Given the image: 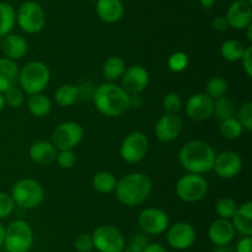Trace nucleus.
Listing matches in <instances>:
<instances>
[{
	"label": "nucleus",
	"mask_w": 252,
	"mask_h": 252,
	"mask_svg": "<svg viewBox=\"0 0 252 252\" xmlns=\"http://www.w3.org/2000/svg\"><path fill=\"white\" fill-rule=\"evenodd\" d=\"M93 101L96 110L107 118L123 115L129 108V95L116 83L105 82L94 89Z\"/></svg>",
	"instance_id": "f257e3e1"
},
{
	"label": "nucleus",
	"mask_w": 252,
	"mask_h": 252,
	"mask_svg": "<svg viewBox=\"0 0 252 252\" xmlns=\"http://www.w3.org/2000/svg\"><path fill=\"white\" fill-rule=\"evenodd\" d=\"M216 152L208 142L192 140L185 143L179 152V162L187 173L206 174L213 169Z\"/></svg>",
	"instance_id": "f03ea898"
},
{
	"label": "nucleus",
	"mask_w": 252,
	"mask_h": 252,
	"mask_svg": "<svg viewBox=\"0 0 252 252\" xmlns=\"http://www.w3.org/2000/svg\"><path fill=\"white\" fill-rule=\"evenodd\" d=\"M153 183L149 175L142 172H133L117 180L115 193L117 199L126 207H138L149 198Z\"/></svg>",
	"instance_id": "7ed1b4c3"
},
{
	"label": "nucleus",
	"mask_w": 252,
	"mask_h": 252,
	"mask_svg": "<svg viewBox=\"0 0 252 252\" xmlns=\"http://www.w3.org/2000/svg\"><path fill=\"white\" fill-rule=\"evenodd\" d=\"M51 71L48 66L41 61H31L20 69L17 84L24 93L32 95L42 93L48 86Z\"/></svg>",
	"instance_id": "20e7f679"
},
{
	"label": "nucleus",
	"mask_w": 252,
	"mask_h": 252,
	"mask_svg": "<svg viewBox=\"0 0 252 252\" xmlns=\"http://www.w3.org/2000/svg\"><path fill=\"white\" fill-rule=\"evenodd\" d=\"M11 197L16 207L25 210L36 209L43 202L44 189L38 180L22 178L12 187Z\"/></svg>",
	"instance_id": "39448f33"
},
{
	"label": "nucleus",
	"mask_w": 252,
	"mask_h": 252,
	"mask_svg": "<svg viewBox=\"0 0 252 252\" xmlns=\"http://www.w3.org/2000/svg\"><path fill=\"white\" fill-rule=\"evenodd\" d=\"M33 245V231L26 220L17 219L5 229L4 244L7 252H29Z\"/></svg>",
	"instance_id": "423d86ee"
},
{
	"label": "nucleus",
	"mask_w": 252,
	"mask_h": 252,
	"mask_svg": "<svg viewBox=\"0 0 252 252\" xmlns=\"http://www.w3.org/2000/svg\"><path fill=\"white\" fill-rule=\"evenodd\" d=\"M16 24L26 34H38L46 26V12L38 2L25 1L16 12Z\"/></svg>",
	"instance_id": "0eeeda50"
},
{
	"label": "nucleus",
	"mask_w": 252,
	"mask_h": 252,
	"mask_svg": "<svg viewBox=\"0 0 252 252\" xmlns=\"http://www.w3.org/2000/svg\"><path fill=\"white\" fill-rule=\"evenodd\" d=\"M208 190V182L202 174L186 173L176 183V194L182 202L196 203L203 199Z\"/></svg>",
	"instance_id": "6e6552de"
},
{
	"label": "nucleus",
	"mask_w": 252,
	"mask_h": 252,
	"mask_svg": "<svg viewBox=\"0 0 252 252\" xmlns=\"http://www.w3.org/2000/svg\"><path fill=\"white\" fill-rule=\"evenodd\" d=\"M94 249L98 252H123L126 246L125 236L120 229L112 225H101L94 230Z\"/></svg>",
	"instance_id": "1a4fd4ad"
},
{
	"label": "nucleus",
	"mask_w": 252,
	"mask_h": 252,
	"mask_svg": "<svg viewBox=\"0 0 252 252\" xmlns=\"http://www.w3.org/2000/svg\"><path fill=\"white\" fill-rule=\"evenodd\" d=\"M84 128L75 121H65L54 128L51 142L58 151L74 150L83 141Z\"/></svg>",
	"instance_id": "9d476101"
},
{
	"label": "nucleus",
	"mask_w": 252,
	"mask_h": 252,
	"mask_svg": "<svg viewBox=\"0 0 252 252\" xmlns=\"http://www.w3.org/2000/svg\"><path fill=\"white\" fill-rule=\"evenodd\" d=\"M149 150V140L140 131L130 132L123 138L120 147V156L125 162L138 163L147 156Z\"/></svg>",
	"instance_id": "9b49d317"
},
{
	"label": "nucleus",
	"mask_w": 252,
	"mask_h": 252,
	"mask_svg": "<svg viewBox=\"0 0 252 252\" xmlns=\"http://www.w3.org/2000/svg\"><path fill=\"white\" fill-rule=\"evenodd\" d=\"M138 225L144 234L160 235L170 226V219L160 208H147L138 215Z\"/></svg>",
	"instance_id": "f8f14e48"
},
{
	"label": "nucleus",
	"mask_w": 252,
	"mask_h": 252,
	"mask_svg": "<svg viewBox=\"0 0 252 252\" xmlns=\"http://www.w3.org/2000/svg\"><path fill=\"white\" fill-rule=\"evenodd\" d=\"M196 230L189 222L179 221L167 227L166 241L172 249L184 251L189 249L196 241Z\"/></svg>",
	"instance_id": "ddd939ff"
},
{
	"label": "nucleus",
	"mask_w": 252,
	"mask_h": 252,
	"mask_svg": "<svg viewBox=\"0 0 252 252\" xmlns=\"http://www.w3.org/2000/svg\"><path fill=\"white\" fill-rule=\"evenodd\" d=\"M212 170L223 179L235 178L243 170V158L235 151H224L216 155Z\"/></svg>",
	"instance_id": "4468645a"
},
{
	"label": "nucleus",
	"mask_w": 252,
	"mask_h": 252,
	"mask_svg": "<svg viewBox=\"0 0 252 252\" xmlns=\"http://www.w3.org/2000/svg\"><path fill=\"white\" fill-rule=\"evenodd\" d=\"M121 79H122L121 88L128 95H137L147 89L148 84H149V73L143 66L135 64L129 68H126Z\"/></svg>",
	"instance_id": "2eb2a0df"
},
{
	"label": "nucleus",
	"mask_w": 252,
	"mask_h": 252,
	"mask_svg": "<svg viewBox=\"0 0 252 252\" xmlns=\"http://www.w3.org/2000/svg\"><path fill=\"white\" fill-rule=\"evenodd\" d=\"M184 124L177 114H165L157 121L154 126V133L161 142H171L176 140L181 133Z\"/></svg>",
	"instance_id": "dca6fc26"
},
{
	"label": "nucleus",
	"mask_w": 252,
	"mask_h": 252,
	"mask_svg": "<svg viewBox=\"0 0 252 252\" xmlns=\"http://www.w3.org/2000/svg\"><path fill=\"white\" fill-rule=\"evenodd\" d=\"M185 109H186L187 116L192 120H208L213 115L214 100L209 98L206 93H197L189 96Z\"/></svg>",
	"instance_id": "f3484780"
},
{
	"label": "nucleus",
	"mask_w": 252,
	"mask_h": 252,
	"mask_svg": "<svg viewBox=\"0 0 252 252\" xmlns=\"http://www.w3.org/2000/svg\"><path fill=\"white\" fill-rule=\"evenodd\" d=\"M229 26L235 30H245L252 24V5L246 0H235L226 12Z\"/></svg>",
	"instance_id": "a211bd4d"
},
{
	"label": "nucleus",
	"mask_w": 252,
	"mask_h": 252,
	"mask_svg": "<svg viewBox=\"0 0 252 252\" xmlns=\"http://www.w3.org/2000/svg\"><path fill=\"white\" fill-rule=\"evenodd\" d=\"M235 229L230 220L217 219L211 224L208 229V239L216 246H224L230 245L235 237Z\"/></svg>",
	"instance_id": "6ab92c4d"
},
{
	"label": "nucleus",
	"mask_w": 252,
	"mask_h": 252,
	"mask_svg": "<svg viewBox=\"0 0 252 252\" xmlns=\"http://www.w3.org/2000/svg\"><path fill=\"white\" fill-rule=\"evenodd\" d=\"M1 52L6 58L17 61V59L24 58L29 52V43L26 39L22 37L21 35L9 34L5 37H2L1 43Z\"/></svg>",
	"instance_id": "aec40b11"
},
{
	"label": "nucleus",
	"mask_w": 252,
	"mask_h": 252,
	"mask_svg": "<svg viewBox=\"0 0 252 252\" xmlns=\"http://www.w3.org/2000/svg\"><path fill=\"white\" fill-rule=\"evenodd\" d=\"M96 12L106 24H116L125 16V4L122 0H98L96 1Z\"/></svg>",
	"instance_id": "412c9836"
},
{
	"label": "nucleus",
	"mask_w": 252,
	"mask_h": 252,
	"mask_svg": "<svg viewBox=\"0 0 252 252\" xmlns=\"http://www.w3.org/2000/svg\"><path fill=\"white\" fill-rule=\"evenodd\" d=\"M29 153L30 158H31L36 165L47 166L51 165V163H53L54 161H56L58 150H57L56 146H54L51 141L39 140L30 146Z\"/></svg>",
	"instance_id": "4be33fe9"
},
{
	"label": "nucleus",
	"mask_w": 252,
	"mask_h": 252,
	"mask_svg": "<svg viewBox=\"0 0 252 252\" xmlns=\"http://www.w3.org/2000/svg\"><path fill=\"white\" fill-rule=\"evenodd\" d=\"M20 68L16 61L2 57L0 58V93H5L7 89L17 85Z\"/></svg>",
	"instance_id": "5701e85b"
},
{
	"label": "nucleus",
	"mask_w": 252,
	"mask_h": 252,
	"mask_svg": "<svg viewBox=\"0 0 252 252\" xmlns=\"http://www.w3.org/2000/svg\"><path fill=\"white\" fill-rule=\"evenodd\" d=\"M235 231L240 232L243 236L252 235V202H245L243 205L238 207L235 214L231 217Z\"/></svg>",
	"instance_id": "b1692460"
},
{
	"label": "nucleus",
	"mask_w": 252,
	"mask_h": 252,
	"mask_svg": "<svg viewBox=\"0 0 252 252\" xmlns=\"http://www.w3.org/2000/svg\"><path fill=\"white\" fill-rule=\"evenodd\" d=\"M126 71L125 59L118 56H112L105 61L102 66L103 78L107 82L115 83L116 81L122 78L123 73Z\"/></svg>",
	"instance_id": "393cba45"
},
{
	"label": "nucleus",
	"mask_w": 252,
	"mask_h": 252,
	"mask_svg": "<svg viewBox=\"0 0 252 252\" xmlns=\"http://www.w3.org/2000/svg\"><path fill=\"white\" fill-rule=\"evenodd\" d=\"M27 108L29 111L36 118H44L48 115L52 110V101L44 94H32L27 100Z\"/></svg>",
	"instance_id": "a878e982"
},
{
	"label": "nucleus",
	"mask_w": 252,
	"mask_h": 252,
	"mask_svg": "<svg viewBox=\"0 0 252 252\" xmlns=\"http://www.w3.org/2000/svg\"><path fill=\"white\" fill-rule=\"evenodd\" d=\"M16 25V11L9 2L0 1V37L11 34Z\"/></svg>",
	"instance_id": "bb28decb"
},
{
	"label": "nucleus",
	"mask_w": 252,
	"mask_h": 252,
	"mask_svg": "<svg viewBox=\"0 0 252 252\" xmlns=\"http://www.w3.org/2000/svg\"><path fill=\"white\" fill-rule=\"evenodd\" d=\"M78 86L74 84H63L54 93V100L62 108H69L79 100Z\"/></svg>",
	"instance_id": "cd10ccee"
},
{
	"label": "nucleus",
	"mask_w": 252,
	"mask_h": 252,
	"mask_svg": "<svg viewBox=\"0 0 252 252\" xmlns=\"http://www.w3.org/2000/svg\"><path fill=\"white\" fill-rule=\"evenodd\" d=\"M116 184H117V178L110 170H100L93 177V187L102 194H110L115 192Z\"/></svg>",
	"instance_id": "c85d7f7f"
},
{
	"label": "nucleus",
	"mask_w": 252,
	"mask_h": 252,
	"mask_svg": "<svg viewBox=\"0 0 252 252\" xmlns=\"http://www.w3.org/2000/svg\"><path fill=\"white\" fill-rule=\"evenodd\" d=\"M245 49L244 44L238 40H226L220 46V53L223 58L228 62L240 61L243 52Z\"/></svg>",
	"instance_id": "c756f323"
},
{
	"label": "nucleus",
	"mask_w": 252,
	"mask_h": 252,
	"mask_svg": "<svg viewBox=\"0 0 252 252\" xmlns=\"http://www.w3.org/2000/svg\"><path fill=\"white\" fill-rule=\"evenodd\" d=\"M235 114V105L228 96H220L214 101L213 115L218 121L226 120V119L234 118Z\"/></svg>",
	"instance_id": "7c9ffc66"
},
{
	"label": "nucleus",
	"mask_w": 252,
	"mask_h": 252,
	"mask_svg": "<svg viewBox=\"0 0 252 252\" xmlns=\"http://www.w3.org/2000/svg\"><path fill=\"white\" fill-rule=\"evenodd\" d=\"M243 126L239 123L236 118L226 119V120L220 121L219 125V132L226 140H236L241 136L243 133Z\"/></svg>",
	"instance_id": "2f4dec72"
},
{
	"label": "nucleus",
	"mask_w": 252,
	"mask_h": 252,
	"mask_svg": "<svg viewBox=\"0 0 252 252\" xmlns=\"http://www.w3.org/2000/svg\"><path fill=\"white\" fill-rule=\"evenodd\" d=\"M228 82L223 77H213L207 82L206 85V94L211 99L216 100V99L224 96L228 91Z\"/></svg>",
	"instance_id": "473e14b6"
},
{
	"label": "nucleus",
	"mask_w": 252,
	"mask_h": 252,
	"mask_svg": "<svg viewBox=\"0 0 252 252\" xmlns=\"http://www.w3.org/2000/svg\"><path fill=\"white\" fill-rule=\"evenodd\" d=\"M236 209H238V204L233 198L224 197L217 202L216 204V211L220 219L231 220V217L235 214Z\"/></svg>",
	"instance_id": "72a5a7b5"
},
{
	"label": "nucleus",
	"mask_w": 252,
	"mask_h": 252,
	"mask_svg": "<svg viewBox=\"0 0 252 252\" xmlns=\"http://www.w3.org/2000/svg\"><path fill=\"white\" fill-rule=\"evenodd\" d=\"M5 100V105H9L10 108L17 109L25 103V93L21 88L17 85L7 89L5 93H2Z\"/></svg>",
	"instance_id": "f704fd0d"
},
{
	"label": "nucleus",
	"mask_w": 252,
	"mask_h": 252,
	"mask_svg": "<svg viewBox=\"0 0 252 252\" xmlns=\"http://www.w3.org/2000/svg\"><path fill=\"white\" fill-rule=\"evenodd\" d=\"M189 66V56L185 52H174L167 59V67L174 73H181Z\"/></svg>",
	"instance_id": "c9c22d12"
},
{
	"label": "nucleus",
	"mask_w": 252,
	"mask_h": 252,
	"mask_svg": "<svg viewBox=\"0 0 252 252\" xmlns=\"http://www.w3.org/2000/svg\"><path fill=\"white\" fill-rule=\"evenodd\" d=\"M162 106L167 114H177L182 108V99L177 93H167L162 100Z\"/></svg>",
	"instance_id": "e433bc0d"
},
{
	"label": "nucleus",
	"mask_w": 252,
	"mask_h": 252,
	"mask_svg": "<svg viewBox=\"0 0 252 252\" xmlns=\"http://www.w3.org/2000/svg\"><path fill=\"white\" fill-rule=\"evenodd\" d=\"M239 123L241 124L244 130L252 131V103L248 101L244 105L240 106L238 110V118Z\"/></svg>",
	"instance_id": "4c0bfd02"
},
{
	"label": "nucleus",
	"mask_w": 252,
	"mask_h": 252,
	"mask_svg": "<svg viewBox=\"0 0 252 252\" xmlns=\"http://www.w3.org/2000/svg\"><path fill=\"white\" fill-rule=\"evenodd\" d=\"M15 208H16V204H15L11 194L0 192V220L9 217L14 212Z\"/></svg>",
	"instance_id": "58836bf2"
},
{
	"label": "nucleus",
	"mask_w": 252,
	"mask_h": 252,
	"mask_svg": "<svg viewBox=\"0 0 252 252\" xmlns=\"http://www.w3.org/2000/svg\"><path fill=\"white\" fill-rule=\"evenodd\" d=\"M57 163L63 169H70L76 163V155L73 150H63L58 151L56 158Z\"/></svg>",
	"instance_id": "ea45409f"
},
{
	"label": "nucleus",
	"mask_w": 252,
	"mask_h": 252,
	"mask_svg": "<svg viewBox=\"0 0 252 252\" xmlns=\"http://www.w3.org/2000/svg\"><path fill=\"white\" fill-rule=\"evenodd\" d=\"M149 244V240L143 234H135L123 249V252H143L144 247Z\"/></svg>",
	"instance_id": "a19ab883"
},
{
	"label": "nucleus",
	"mask_w": 252,
	"mask_h": 252,
	"mask_svg": "<svg viewBox=\"0 0 252 252\" xmlns=\"http://www.w3.org/2000/svg\"><path fill=\"white\" fill-rule=\"evenodd\" d=\"M74 247L78 252H90L94 249L93 237L90 234H80L74 240Z\"/></svg>",
	"instance_id": "79ce46f5"
},
{
	"label": "nucleus",
	"mask_w": 252,
	"mask_h": 252,
	"mask_svg": "<svg viewBox=\"0 0 252 252\" xmlns=\"http://www.w3.org/2000/svg\"><path fill=\"white\" fill-rule=\"evenodd\" d=\"M241 64H243V69L248 77H252V46L245 47L243 52V56L240 58Z\"/></svg>",
	"instance_id": "37998d69"
},
{
	"label": "nucleus",
	"mask_w": 252,
	"mask_h": 252,
	"mask_svg": "<svg viewBox=\"0 0 252 252\" xmlns=\"http://www.w3.org/2000/svg\"><path fill=\"white\" fill-rule=\"evenodd\" d=\"M212 27H213L216 31L218 32H224L229 29V22L226 20V16H223V15H219V16H216L212 21Z\"/></svg>",
	"instance_id": "c03bdc74"
},
{
	"label": "nucleus",
	"mask_w": 252,
	"mask_h": 252,
	"mask_svg": "<svg viewBox=\"0 0 252 252\" xmlns=\"http://www.w3.org/2000/svg\"><path fill=\"white\" fill-rule=\"evenodd\" d=\"M252 249V237L251 236H243L238 241L235 246V252H251Z\"/></svg>",
	"instance_id": "a18cd8bd"
},
{
	"label": "nucleus",
	"mask_w": 252,
	"mask_h": 252,
	"mask_svg": "<svg viewBox=\"0 0 252 252\" xmlns=\"http://www.w3.org/2000/svg\"><path fill=\"white\" fill-rule=\"evenodd\" d=\"M143 252H167V250L165 249L162 245L157 244V242H153V244L149 242V244L144 247Z\"/></svg>",
	"instance_id": "49530a36"
},
{
	"label": "nucleus",
	"mask_w": 252,
	"mask_h": 252,
	"mask_svg": "<svg viewBox=\"0 0 252 252\" xmlns=\"http://www.w3.org/2000/svg\"><path fill=\"white\" fill-rule=\"evenodd\" d=\"M217 1H218V0H199V4H201V6L203 7V9H211L212 6L216 5Z\"/></svg>",
	"instance_id": "de8ad7c7"
},
{
	"label": "nucleus",
	"mask_w": 252,
	"mask_h": 252,
	"mask_svg": "<svg viewBox=\"0 0 252 252\" xmlns=\"http://www.w3.org/2000/svg\"><path fill=\"white\" fill-rule=\"evenodd\" d=\"M213 252H235V250L230 245H224V246H216Z\"/></svg>",
	"instance_id": "09e8293b"
},
{
	"label": "nucleus",
	"mask_w": 252,
	"mask_h": 252,
	"mask_svg": "<svg viewBox=\"0 0 252 252\" xmlns=\"http://www.w3.org/2000/svg\"><path fill=\"white\" fill-rule=\"evenodd\" d=\"M4 236H5V227L4 225L0 222V247H1L2 244H4Z\"/></svg>",
	"instance_id": "8fccbe9b"
},
{
	"label": "nucleus",
	"mask_w": 252,
	"mask_h": 252,
	"mask_svg": "<svg viewBox=\"0 0 252 252\" xmlns=\"http://www.w3.org/2000/svg\"><path fill=\"white\" fill-rule=\"evenodd\" d=\"M246 36H248V40H249V42H252V24L250 25V26H248L246 27Z\"/></svg>",
	"instance_id": "3c124183"
},
{
	"label": "nucleus",
	"mask_w": 252,
	"mask_h": 252,
	"mask_svg": "<svg viewBox=\"0 0 252 252\" xmlns=\"http://www.w3.org/2000/svg\"><path fill=\"white\" fill-rule=\"evenodd\" d=\"M5 106V100H4V95H2V93H0V111L4 109Z\"/></svg>",
	"instance_id": "603ef678"
},
{
	"label": "nucleus",
	"mask_w": 252,
	"mask_h": 252,
	"mask_svg": "<svg viewBox=\"0 0 252 252\" xmlns=\"http://www.w3.org/2000/svg\"><path fill=\"white\" fill-rule=\"evenodd\" d=\"M246 1H248L249 4H251V5H252V0H246Z\"/></svg>",
	"instance_id": "864d4df0"
},
{
	"label": "nucleus",
	"mask_w": 252,
	"mask_h": 252,
	"mask_svg": "<svg viewBox=\"0 0 252 252\" xmlns=\"http://www.w3.org/2000/svg\"><path fill=\"white\" fill-rule=\"evenodd\" d=\"M89 1H93V2H96V1H98V0H89Z\"/></svg>",
	"instance_id": "5fc2aeb1"
}]
</instances>
